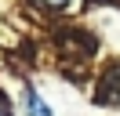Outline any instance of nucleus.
<instances>
[{
  "label": "nucleus",
  "instance_id": "obj_1",
  "mask_svg": "<svg viewBox=\"0 0 120 116\" xmlns=\"http://www.w3.org/2000/svg\"><path fill=\"white\" fill-rule=\"evenodd\" d=\"M26 116H51V105L37 94V87H26Z\"/></svg>",
  "mask_w": 120,
  "mask_h": 116
},
{
  "label": "nucleus",
  "instance_id": "obj_2",
  "mask_svg": "<svg viewBox=\"0 0 120 116\" xmlns=\"http://www.w3.org/2000/svg\"><path fill=\"white\" fill-rule=\"evenodd\" d=\"M44 4H51V7H66L69 0H44Z\"/></svg>",
  "mask_w": 120,
  "mask_h": 116
},
{
  "label": "nucleus",
  "instance_id": "obj_3",
  "mask_svg": "<svg viewBox=\"0 0 120 116\" xmlns=\"http://www.w3.org/2000/svg\"><path fill=\"white\" fill-rule=\"evenodd\" d=\"M0 116H8V105H4V98H0Z\"/></svg>",
  "mask_w": 120,
  "mask_h": 116
}]
</instances>
